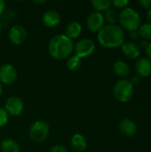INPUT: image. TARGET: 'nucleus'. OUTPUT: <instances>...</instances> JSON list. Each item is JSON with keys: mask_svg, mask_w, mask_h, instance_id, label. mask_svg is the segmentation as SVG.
<instances>
[{"mask_svg": "<svg viewBox=\"0 0 151 152\" xmlns=\"http://www.w3.org/2000/svg\"><path fill=\"white\" fill-rule=\"evenodd\" d=\"M139 35L144 40H151V24L150 23H144L141 25L138 29Z\"/></svg>", "mask_w": 151, "mask_h": 152, "instance_id": "412c9836", "label": "nucleus"}, {"mask_svg": "<svg viewBox=\"0 0 151 152\" xmlns=\"http://www.w3.org/2000/svg\"><path fill=\"white\" fill-rule=\"evenodd\" d=\"M115 74L120 77H127L130 74V68L128 64L123 61H117L113 65Z\"/></svg>", "mask_w": 151, "mask_h": 152, "instance_id": "f3484780", "label": "nucleus"}, {"mask_svg": "<svg viewBox=\"0 0 151 152\" xmlns=\"http://www.w3.org/2000/svg\"><path fill=\"white\" fill-rule=\"evenodd\" d=\"M129 37H130V38H132V39H137L138 37H139V32H138V30H134V31H130L129 32Z\"/></svg>", "mask_w": 151, "mask_h": 152, "instance_id": "cd10ccee", "label": "nucleus"}, {"mask_svg": "<svg viewBox=\"0 0 151 152\" xmlns=\"http://www.w3.org/2000/svg\"><path fill=\"white\" fill-rule=\"evenodd\" d=\"M49 152H69L67 151V149L64 147V146H62V145H54V146H53L51 149H50V151Z\"/></svg>", "mask_w": 151, "mask_h": 152, "instance_id": "393cba45", "label": "nucleus"}, {"mask_svg": "<svg viewBox=\"0 0 151 152\" xmlns=\"http://www.w3.org/2000/svg\"><path fill=\"white\" fill-rule=\"evenodd\" d=\"M81 32H82L81 24L77 21H71L66 27V31H65L66 34L65 35L72 40V39L77 38L80 36Z\"/></svg>", "mask_w": 151, "mask_h": 152, "instance_id": "dca6fc26", "label": "nucleus"}, {"mask_svg": "<svg viewBox=\"0 0 151 152\" xmlns=\"http://www.w3.org/2000/svg\"><path fill=\"white\" fill-rule=\"evenodd\" d=\"M118 16L119 14L117 11H115L114 9H109L105 12L104 19H106L109 24H116L118 21Z\"/></svg>", "mask_w": 151, "mask_h": 152, "instance_id": "4be33fe9", "label": "nucleus"}, {"mask_svg": "<svg viewBox=\"0 0 151 152\" xmlns=\"http://www.w3.org/2000/svg\"><path fill=\"white\" fill-rule=\"evenodd\" d=\"M33 3L36 4H44L46 3V1H44V0H42V1H33Z\"/></svg>", "mask_w": 151, "mask_h": 152, "instance_id": "473e14b6", "label": "nucleus"}, {"mask_svg": "<svg viewBox=\"0 0 151 152\" xmlns=\"http://www.w3.org/2000/svg\"><path fill=\"white\" fill-rule=\"evenodd\" d=\"M118 21L122 28L129 32L138 30L142 25V19L139 12L131 7H126L121 11L118 16Z\"/></svg>", "mask_w": 151, "mask_h": 152, "instance_id": "7ed1b4c3", "label": "nucleus"}, {"mask_svg": "<svg viewBox=\"0 0 151 152\" xmlns=\"http://www.w3.org/2000/svg\"><path fill=\"white\" fill-rule=\"evenodd\" d=\"M95 51V44L89 38H82L77 41L74 46L75 55L80 58H87L91 56Z\"/></svg>", "mask_w": 151, "mask_h": 152, "instance_id": "423d86ee", "label": "nucleus"}, {"mask_svg": "<svg viewBox=\"0 0 151 152\" xmlns=\"http://www.w3.org/2000/svg\"><path fill=\"white\" fill-rule=\"evenodd\" d=\"M147 19H148V20L150 21L149 23H150L151 24V7L148 10V12H147Z\"/></svg>", "mask_w": 151, "mask_h": 152, "instance_id": "2f4dec72", "label": "nucleus"}, {"mask_svg": "<svg viewBox=\"0 0 151 152\" xmlns=\"http://www.w3.org/2000/svg\"><path fill=\"white\" fill-rule=\"evenodd\" d=\"M138 4L143 9H150L151 7L150 0H139Z\"/></svg>", "mask_w": 151, "mask_h": 152, "instance_id": "a878e982", "label": "nucleus"}, {"mask_svg": "<svg viewBox=\"0 0 151 152\" xmlns=\"http://www.w3.org/2000/svg\"><path fill=\"white\" fill-rule=\"evenodd\" d=\"M73 51V42L65 34L55 35L49 41L48 52L50 55L55 60H66L72 55Z\"/></svg>", "mask_w": 151, "mask_h": 152, "instance_id": "f03ea898", "label": "nucleus"}, {"mask_svg": "<svg viewBox=\"0 0 151 152\" xmlns=\"http://www.w3.org/2000/svg\"><path fill=\"white\" fill-rule=\"evenodd\" d=\"M70 144L74 151L77 152H83L87 147V141L85 137L81 134H75L70 139Z\"/></svg>", "mask_w": 151, "mask_h": 152, "instance_id": "2eb2a0df", "label": "nucleus"}, {"mask_svg": "<svg viewBox=\"0 0 151 152\" xmlns=\"http://www.w3.org/2000/svg\"><path fill=\"white\" fill-rule=\"evenodd\" d=\"M1 29H2V26H1V22H0V34H1Z\"/></svg>", "mask_w": 151, "mask_h": 152, "instance_id": "f704fd0d", "label": "nucleus"}, {"mask_svg": "<svg viewBox=\"0 0 151 152\" xmlns=\"http://www.w3.org/2000/svg\"><path fill=\"white\" fill-rule=\"evenodd\" d=\"M148 45H149V42H148L147 40H142V41H141L139 47H140V49H145V50H146Z\"/></svg>", "mask_w": 151, "mask_h": 152, "instance_id": "c756f323", "label": "nucleus"}, {"mask_svg": "<svg viewBox=\"0 0 151 152\" xmlns=\"http://www.w3.org/2000/svg\"><path fill=\"white\" fill-rule=\"evenodd\" d=\"M4 9H5V3H4V1L0 0V15L4 12Z\"/></svg>", "mask_w": 151, "mask_h": 152, "instance_id": "7c9ffc66", "label": "nucleus"}, {"mask_svg": "<svg viewBox=\"0 0 151 152\" xmlns=\"http://www.w3.org/2000/svg\"><path fill=\"white\" fill-rule=\"evenodd\" d=\"M122 52L130 60L138 59L141 55V49L139 45L133 42H125L122 45Z\"/></svg>", "mask_w": 151, "mask_h": 152, "instance_id": "ddd939ff", "label": "nucleus"}, {"mask_svg": "<svg viewBox=\"0 0 151 152\" xmlns=\"http://www.w3.org/2000/svg\"><path fill=\"white\" fill-rule=\"evenodd\" d=\"M42 22L48 28H53L61 23V16L54 10H47L42 15Z\"/></svg>", "mask_w": 151, "mask_h": 152, "instance_id": "9b49d317", "label": "nucleus"}, {"mask_svg": "<svg viewBox=\"0 0 151 152\" xmlns=\"http://www.w3.org/2000/svg\"><path fill=\"white\" fill-rule=\"evenodd\" d=\"M130 82L132 83L133 86H136V85H138V84L141 82V77H139L138 75L133 76V77H132V79L130 80Z\"/></svg>", "mask_w": 151, "mask_h": 152, "instance_id": "bb28decb", "label": "nucleus"}, {"mask_svg": "<svg viewBox=\"0 0 151 152\" xmlns=\"http://www.w3.org/2000/svg\"><path fill=\"white\" fill-rule=\"evenodd\" d=\"M130 2L128 0H114L111 2V4L115 5L117 8L119 9H125L128 6Z\"/></svg>", "mask_w": 151, "mask_h": 152, "instance_id": "b1692460", "label": "nucleus"}, {"mask_svg": "<svg viewBox=\"0 0 151 152\" xmlns=\"http://www.w3.org/2000/svg\"><path fill=\"white\" fill-rule=\"evenodd\" d=\"M91 4L98 12H106L109 9H110L111 1H109V0H92Z\"/></svg>", "mask_w": 151, "mask_h": 152, "instance_id": "aec40b11", "label": "nucleus"}, {"mask_svg": "<svg viewBox=\"0 0 151 152\" xmlns=\"http://www.w3.org/2000/svg\"><path fill=\"white\" fill-rule=\"evenodd\" d=\"M104 22L103 14L98 12L90 13L86 19V26L91 32H99L104 27Z\"/></svg>", "mask_w": 151, "mask_h": 152, "instance_id": "9d476101", "label": "nucleus"}, {"mask_svg": "<svg viewBox=\"0 0 151 152\" xmlns=\"http://www.w3.org/2000/svg\"><path fill=\"white\" fill-rule=\"evenodd\" d=\"M24 110L23 101L18 96H11L4 103V110L6 113L12 117L20 116Z\"/></svg>", "mask_w": 151, "mask_h": 152, "instance_id": "0eeeda50", "label": "nucleus"}, {"mask_svg": "<svg viewBox=\"0 0 151 152\" xmlns=\"http://www.w3.org/2000/svg\"><path fill=\"white\" fill-rule=\"evenodd\" d=\"M118 129L120 133L125 137H132L136 134L137 126L132 119L124 118L120 121L118 125Z\"/></svg>", "mask_w": 151, "mask_h": 152, "instance_id": "f8f14e48", "label": "nucleus"}, {"mask_svg": "<svg viewBox=\"0 0 151 152\" xmlns=\"http://www.w3.org/2000/svg\"><path fill=\"white\" fill-rule=\"evenodd\" d=\"M17 79V70L10 63H4L0 67V82L3 85H12Z\"/></svg>", "mask_w": 151, "mask_h": 152, "instance_id": "6e6552de", "label": "nucleus"}, {"mask_svg": "<svg viewBox=\"0 0 151 152\" xmlns=\"http://www.w3.org/2000/svg\"><path fill=\"white\" fill-rule=\"evenodd\" d=\"M145 52H146V54H147V56H148V59L151 61V42L150 43H149V45H148V46H147Z\"/></svg>", "mask_w": 151, "mask_h": 152, "instance_id": "c85d7f7f", "label": "nucleus"}, {"mask_svg": "<svg viewBox=\"0 0 151 152\" xmlns=\"http://www.w3.org/2000/svg\"><path fill=\"white\" fill-rule=\"evenodd\" d=\"M115 98L120 102H127L133 94V86L127 79H121L116 83L113 88Z\"/></svg>", "mask_w": 151, "mask_h": 152, "instance_id": "20e7f679", "label": "nucleus"}, {"mask_svg": "<svg viewBox=\"0 0 151 152\" xmlns=\"http://www.w3.org/2000/svg\"><path fill=\"white\" fill-rule=\"evenodd\" d=\"M98 42L106 48H117L125 43L124 29L117 24L104 26L97 36Z\"/></svg>", "mask_w": 151, "mask_h": 152, "instance_id": "f257e3e1", "label": "nucleus"}, {"mask_svg": "<svg viewBox=\"0 0 151 152\" xmlns=\"http://www.w3.org/2000/svg\"><path fill=\"white\" fill-rule=\"evenodd\" d=\"M1 152H20V145L12 139H4L0 144Z\"/></svg>", "mask_w": 151, "mask_h": 152, "instance_id": "a211bd4d", "label": "nucleus"}, {"mask_svg": "<svg viewBox=\"0 0 151 152\" xmlns=\"http://www.w3.org/2000/svg\"><path fill=\"white\" fill-rule=\"evenodd\" d=\"M9 40L12 44L15 45H22L27 39V31L24 27L20 25L12 26L8 33Z\"/></svg>", "mask_w": 151, "mask_h": 152, "instance_id": "1a4fd4ad", "label": "nucleus"}, {"mask_svg": "<svg viewBox=\"0 0 151 152\" xmlns=\"http://www.w3.org/2000/svg\"><path fill=\"white\" fill-rule=\"evenodd\" d=\"M2 94H3V85L0 82V96L2 95Z\"/></svg>", "mask_w": 151, "mask_h": 152, "instance_id": "72a5a7b5", "label": "nucleus"}, {"mask_svg": "<svg viewBox=\"0 0 151 152\" xmlns=\"http://www.w3.org/2000/svg\"><path fill=\"white\" fill-rule=\"evenodd\" d=\"M49 132L50 128L46 122L36 120L31 125L28 131V134L33 142L40 143L46 140V138L49 135Z\"/></svg>", "mask_w": 151, "mask_h": 152, "instance_id": "39448f33", "label": "nucleus"}, {"mask_svg": "<svg viewBox=\"0 0 151 152\" xmlns=\"http://www.w3.org/2000/svg\"><path fill=\"white\" fill-rule=\"evenodd\" d=\"M81 65H82V60L80 58H78L77 56H76L75 54L71 55L70 57H69L67 59L66 66H67V69L70 71L78 70L80 69Z\"/></svg>", "mask_w": 151, "mask_h": 152, "instance_id": "6ab92c4d", "label": "nucleus"}, {"mask_svg": "<svg viewBox=\"0 0 151 152\" xmlns=\"http://www.w3.org/2000/svg\"><path fill=\"white\" fill-rule=\"evenodd\" d=\"M9 119V115L6 113L4 109L0 108V128L4 126L8 123Z\"/></svg>", "mask_w": 151, "mask_h": 152, "instance_id": "5701e85b", "label": "nucleus"}, {"mask_svg": "<svg viewBox=\"0 0 151 152\" xmlns=\"http://www.w3.org/2000/svg\"><path fill=\"white\" fill-rule=\"evenodd\" d=\"M135 70L139 77H148L151 75V61L148 58H140L135 65Z\"/></svg>", "mask_w": 151, "mask_h": 152, "instance_id": "4468645a", "label": "nucleus"}]
</instances>
